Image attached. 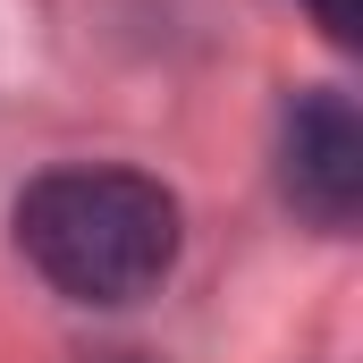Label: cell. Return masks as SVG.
I'll return each instance as SVG.
<instances>
[{"label":"cell","mask_w":363,"mask_h":363,"mask_svg":"<svg viewBox=\"0 0 363 363\" xmlns=\"http://www.w3.org/2000/svg\"><path fill=\"white\" fill-rule=\"evenodd\" d=\"M279 194L321 228L347 237L363 220V118L338 85H313L279 118Z\"/></svg>","instance_id":"2"},{"label":"cell","mask_w":363,"mask_h":363,"mask_svg":"<svg viewBox=\"0 0 363 363\" xmlns=\"http://www.w3.org/2000/svg\"><path fill=\"white\" fill-rule=\"evenodd\" d=\"M304 9H313V26H321L338 51H355V43H363V0H304Z\"/></svg>","instance_id":"3"},{"label":"cell","mask_w":363,"mask_h":363,"mask_svg":"<svg viewBox=\"0 0 363 363\" xmlns=\"http://www.w3.org/2000/svg\"><path fill=\"white\" fill-rule=\"evenodd\" d=\"M178 194L118 161H68L17 194V254L68 304H135L178 271Z\"/></svg>","instance_id":"1"}]
</instances>
